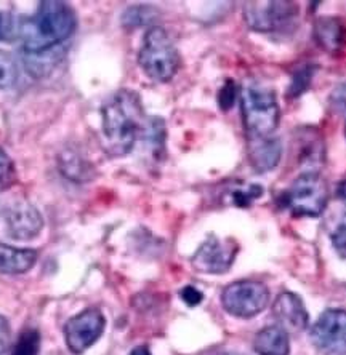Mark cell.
Returning a JSON list of instances; mask_svg holds the SVG:
<instances>
[{"instance_id":"6da1fadb","label":"cell","mask_w":346,"mask_h":355,"mask_svg":"<svg viewBox=\"0 0 346 355\" xmlns=\"http://www.w3.org/2000/svg\"><path fill=\"white\" fill-rule=\"evenodd\" d=\"M145 109L132 90H120L101 109L103 148L113 157H122L133 149L145 130Z\"/></svg>"},{"instance_id":"7a4b0ae2","label":"cell","mask_w":346,"mask_h":355,"mask_svg":"<svg viewBox=\"0 0 346 355\" xmlns=\"http://www.w3.org/2000/svg\"><path fill=\"white\" fill-rule=\"evenodd\" d=\"M76 31V15L66 2H42L33 17L19 24L23 51L38 53L61 45Z\"/></svg>"},{"instance_id":"3957f363","label":"cell","mask_w":346,"mask_h":355,"mask_svg":"<svg viewBox=\"0 0 346 355\" xmlns=\"http://www.w3.org/2000/svg\"><path fill=\"white\" fill-rule=\"evenodd\" d=\"M240 107L247 139L272 137L281 117L274 92L256 83H247L240 92Z\"/></svg>"},{"instance_id":"277c9868","label":"cell","mask_w":346,"mask_h":355,"mask_svg":"<svg viewBox=\"0 0 346 355\" xmlns=\"http://www.w3.org/2000/svg\"><path fill=\"white\" fill-rule=\"evenodd\" d=\"M138 64L156 82H169L175 77L180 67V55L164 28L154 26L146 33Z\"/></svg>"},{"instance_id":"5b68a950","label":"cell","mask_w":346,"mask_h":355,"mask_svg":"<svg viewBox=\"0 0 346 355\" xmlns=\"http://www.w3.org/2000/svg\"><path fill=\"white\" fill-rule=\"evenodd\" d=\"M329 187L324 178L314 171L298 176L284 192L282 203L295 216L318 218L326 210Z\"/></svg>"},{"instance_id":"8992f818","label":"cell","mask_w":346,"mask_h":355,"mask_svg":"<svg viewBox=\"0 0 346 355\" xmlns=\"http://www.w3.org/2000/svg\"><path fill=\"white\" fill-rule=\"evenodd\" d=\"M244 19L249 28L256 33H290L298 19V5L288 0L247 2L244 5Z\"/></svg>"},{"instance_id":"52a82bcc","label":"cell","mask_w":346,"mask_h":355,"mask_svg":"<svg viewBox=\"0 0 346 355\" xmlns=\"http://www.w3.org/2000/svg\"><path fill=\"white\" fill-rule=\"evenodd\" d=\"M44 219L40 211L26 198H10L0 202V236L26 242L38 237Z\"/></svg>"},{"instance_id":"ba28073f","label":"cell","mask_w":346,"mask_h":355,"mask_svg":"<svg viewBox=\"0 0 346 355\" xmlns=\"http://www.w3.org/2000/svg\"><path fill=\"white\" fill-rule=\"evenodd\" d=\"M222 304L229 315L252 318L268 307L270 290L258 280L234 282L223 290Z\"/></svg>"},{"instance_id":"9c48e42d","label":"cell","mask_w":346,"mask_h":355,"mask_svg":"<svg viewBox=\"0 0 346 355\" xmlns=\"http://www.w3.org/2000/svg\"><path fill=\"white\" fill-rule=\"evenodd\" d=\"M311 341L326 355H346V311L327 309L311 328Z\"/></svg>"},{"instance_id":"30bf717a","label":"cell","mask_w":346,"mask_h":355,"mask_svg":"<svg viewBox=\"0 0 346 355\" xmlns=\"http://www.w3.org/2000/svg\"><path fill=\"white\" fill-rule=\"evenodd\" d=\"M104 327H106L104 315L95 307L72 317L65 325V339L69 351L76 355L85 352L101 338Z\"/></svg>"},{"instance_id":"8fae6325","label":"cell","mask_w":346,"mask_h":355,"mask_svg":"<svg viewBox=\"0 0 346 355\" xmlns=\"http://www.w3.org/2000/svg\"><path fill=\"white\" fill-rule=\"evenodd\" d=\"M238 250L234 240H220L212 236L197 248L191 258V264L202 274H224L233 266Z\"/></svg>"},{"instance_id":"7c38bea8","label":"cell","mask_w":346,"mask_h":355,"mask_svg":"<svg viewBox=\"0 0 346 355\" xmlns=\"http://www.w3.org/2000/svg\"><path fill=\"white\" fill-rule=\"evenodd\" d=\"M272 314L279 327L286 331H303L308 328L309 315L306 307L302 297L290 291H284L276 297L272 304Z\"/></svg>"},{"instance_id":"4fadbf2b","label":"cell","mask_w":346,"mask_h":355,"mask_svg":"<svg viewBox=\"0 0 346 355\" xmlns=\"http://www.w3.org/2000/svg\"><path fill=\"white\" fill-rule=\"evenodd\" d=\"M247 144L249 159L255 171H258V173H266V171L276 168L282 155V146L279 139L274 137L255 138L247 139Z\"/></svg>"},{"instance_id":"5bb4252c","label":"cell","mask_w":346,"mask_h":355,"mask_svg":"<svg viewBox=\"0 0 346 355\" xmlns=\"http://www.w3.org/2000/svg\"><path fill=\"white\" fill-rule=\"evenodd\" d=\"M38 252L31 248H17L0 243V274L18 275L33 269Z\"/></svg>"},{"instance_id":"9a60e30c","label":"cell","mask_w":346,"mask_h":355,"mask_svg":"<svg viewBox=\"0 0 346 355\" xmlns=\"http://www.w3.org/2000/svg\"><path fill=\"white\" fill-rule=\"evenodd\" d=\"M254 349L258 355H288L290 352L288 333L279 325L266 327L255 336Z\"/></svg>"},{"instance_id":"2e32d148","label":"cell","mask_w":346,"mask_h":355,"mask_svg":"<svg viewBox=\"0 0 346 355\" xmlns=\"http://www.w3.org/2000/svg\"><path fill=\"white\" fill-rule=\"evenodd\" d=\"M65 51L66 50L63 45H56L53 49L38 51V53H26V51H23L26 71H28L31 77H35V79L49 76L61 62Z\"/></svg>"},{"instance_id":"e0dca14e","label":"cell","mask_w":346,"mask_h":355,"mask_svg":"<svg viewBox=\"0 0 346 355\" xmlns=\"http://www.w3.org/2000/svg\"><path fill=\"white\" fill-rule=\"evenodd\" d=\"M314 39L324 50L338 51L346 42V29L337 18H319L314 24Z\"/></svg>"},{"instance_id":"ac0fdd59","label":"cell","mask_w":346,"mask_h":355,"mask_svg":"<svg viewBox=\"0 0 346 355\" xmlns=\"http://www.w3.org/2000/svg\"><path fill=\"white\" fill-rule=\"evenodd\" d=\"M58 166H60L61 173L71 181L87 182L95 178L93 166L76 149L63 150L58 157Z\"/></svg>"},{"instance_id":"d6986e66","label":"cell","mask_w":346,"mask_h":355,"mask_svg":"<svg viewBox=\"0 0 346 355\" xmlns=\"http://www.w3.org/2000/svg\"><path fill=\"white\" fill-rule=\"evenodd\" d=\"M18 80V64L7 51L0 50V90L12 88Z\"/></svg>"},{"instance_id":"ffe728a7","label":"cell","mask_w":346,"mask_h":355,"mask_svg":"<svg viewBox=\"0 0 346 355\" xmlns=\"http://www.w3.org/2000/svg\"><path fill=\"white\" fill-rule=\"evenodd\" d=\"M40 335L38 330H26L19 336L12 355H39Z\"/></svg>"},{"instance_id":"44dd1931","label":"cell","mask_w":346,"mask_h":355,"mask_svg":"<svg viewBox=\"0 0 346 355\" xmlns=\"http://www.w3.org/2000/svg\"><path fill=\"white\" fill-rule=\"evenodd\" d=\"M17 181V170L10 155L0 148V192L10 189Z\"/></svg>"},{"instance_id":"7402d4cb","label":"cell","mask_w":346,"mask_h":355,"mask_svg":"<svg viewBox=\"0 0 346 355\" xmlns=\"http://www.w3.org/2000/svg\"><path fill=\"white\" fill-rule=\"evenodd\" d=\"M313 76V66H303L302 69H298L295 74H293V79L290 83V96H300L302 93H305L308 90V87L311 85Z\"/></svg>"},{"instance_id":"603a6c76","label":"cell","mask_w":346,"mask_h":355,"mask_svg":"<svg viewBox=\"0 0 346 355\" xmlns=\"http://www.w3.org/2000/svg\"><path fill=\"white\" fill-rule=\"evenodd\" d=\"M261 194H263V187L258 184H252L249 187H244V189H236L233 196H231V200L238 207H249L252 202L261 197Z\"/></svg>"},{"instance_id":"cb8c5ba5","label":"cell","mask_w":346,"mask_h":355,"mask_svg":"<svg viewBox=\"0 0 346 355\" xmlns=\"http://www.w3.org/2000/svg\"><path fill=\"white\" fill-rule=\"evenodd\" d=\"M153 19V8L148 7H132L124 13V24L125 26H141L149 23Z\"/></svg>"},{"instance_id":"d4e9b609","label":"cell","mask_w":346,"mask_h":355,"mask_svg":"<svg viewBox=\"0 0 346 355\" xmlns=\"http://www.w3.org/2000/svg\"><path fill=\"white\" fill-rule=\"evenodd\" d=\"M332 245L338 257L346 259V215L338 223V226L335 227L332 234Z\"/></svg>"},{"instance_id":"484cf974","label":"cell","mask_w":346,"mask_h":355,"mask_svg":"<svg viewBox=\"0 0 346 355\" xmlns=\"http://www.w3.org/2000/svg\"><path fill=\"white\" fill-rule=\"evenodd\" d=\"M236 99V85L233 80H226L222 90L218 93V104L223 111H228V109L233 107Z\"/></svg>"},{"instance_id":"4316f807","label":"cell","mask_w":346,"mask_h":355,"mask_svg":"<svg viewBox=\"0 0 346 355\" xmlns=\"http://www.w3.org/2000/svg\"><path fill=\"white\" fill-rule=\"evenodd\" d=\"M180 297L186 302L188 306L194 307V306L201 304L204 300V295L197 288H194V286H185V288L180 291Z\"/></svg>"},{"instance_id":"83f0119b","label":"cell","mask_w":346,"mask_h":355,"mask_svg":"<svg viewBox=\"0 0 346 355\" xmlns=\"http://www.w3.org/2000/svg\"><path fill=\"white\" fill-rule=\"evenodd\" d=\"M330 104L335 111L346 112V85H340L337 90H333L330 95Z\"/></svg>"},{"instance_id":"f1b7e54d","label":"cell","mask_w":346,"mask_h":355,"mask_svg":"<svg viewBox=\"0 0 346 355\" xmlns=\"http://www.w3.org/2000/svg\"><path fill=\"white\" fill-rule=\"evenodd\" d=\"M10 343V323L3 315H0V355L7 351Z\"/></svg>"},{"instance_id":"f546056e","label":"cell","mask_w":346,"mask_h":355,"mask_svg":"<svg viewBox=\"0 0 346 355\" xmlns=\"http://www.w3.org/2000/svg\"><path fill=\"white\" fill-rule=\"evenodd\" d=\"M12 19L5 17V15H0V40L7 39L8 34H12Z\"/></svg>"},{"instance_id":"4dcf8cb0","label":"cell","mask_w":346,"mask_h":355,"mask_svg":"<svg viewBox=\"0 0 346 355\" xmlns=\"http://www.w3.org/2000/svg\"><path fill=\"white\" fill-rule=\"evenodd\" d=\"M130 355H151V352L146 346H138V347L133 349L132 354H130Z\"/></svg>"},{"instance_id":"1f68e13d","label":"cell","mask_w":346,"mask_h":355,"mask_svg":"<svg viewBox=\"0 0 346 355\" xmlns=\"http://www.w3.org/2000/svg\"><path fill=\"white\" fill-rule=\"evenodd\" d=\"M337 192H338V196H340V197H343V198H346V181H343V182H340V184H338V189H337Z\"/></svg>"},{"instance_id":"d6a6232c","label":"cell","mask_w":346,"mask_h":355,"mask_svg":"<svg viewBox=\"0 0 346 355\" xmlns=\"http://www.w3.org/2000/svg\"><path fill=\"white\" fill-rule=\"evenodd\" d=\"M217 355H242V354H238V352H223V354H217Z\"/></svg>"},{"instance_id":"836d02e7","label":"cell","mask_w":346,"mask_h":355,"mask_svg":"<svg viewBox=\"0 0 346 355\" xmlns=\"http://www.w3.org/2000/svg\"><path fill=\"white\" fill-rule=\"evenodd\" d=\"M345 137H346V125H345Z\"/></svg>"}]
</instances>
